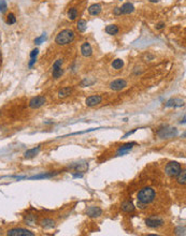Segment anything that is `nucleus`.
<instances>
[{
	"label": "nucleus",
	"instance_id": "obj_1",
	"mask_svg": "<svg viewBox=\"0 0 186 236\" xmlns=\"http://www.w3.org/2000/svg\"><path fill=\"white\" fill-rule=\"evenodd\" d=\"M156 198V192L153 188L151 187H145V188L141 189L137 194V198H138V207L139 208H145L146 205L151 204L153 201Z\"/></svg>",
	"mask_w": 186,
	"mask_h": 236
},
{
	"label": "nucleus",
	"instance_id": "obj_2",
	"mask_svg": "<svg viewBox=\"0 0 186 236\" xmlns=\"http://www.w3.org/2000/svg\"><path fill=\"white\" fill-rule=\"evenodd\" d=\"M75 38V33L73 30L71 29H63L62 31H59L57 33L55 38V43L57 45L60 46H65L70 44Z\"/></svg>",
	"mask_w": 186,
	"mask_h": 236
},
{
	"label": "nucleus",
	"instance_id": "obj_3",
	"mask_svg": "<svg viewBox=\"0 0 186 236\" xmlns=\"http://www.w3.org/2000/svg\"><path fill=\"white\" fill-rule=\"evenodd\" d=\"M181 171H182V167L176 161H171V162L167 163L166 167H165V172L169 177H176L180 174Z\"/></svg>",
	"mask_w": 186,
	"mask_h": 236
},
{
	"label": "nucleus",
	"instance_id": "obj_4",
	"mask_svg": "<svg viewBox=\"0 0 186 236\" xmlns=\"http://www.w3.org/2000/svg\"><path fill=\"white\" fill-rule=\"evenodd\" d=\"M157 134L160 139H170L178 134V130L172 127H164L157 131Z\"/></svg>",
	"mask_w": 186,
	"mask_h": 236
},
{
	"label": "nucleus",
	"instance_id": "obj_5",
	"mask_svg": "<svg viewBox=\"0 0 186 236\" xmlns=\"http://www.w3.org/2000/svg\"><path fill=\"white\" fill-rule=\"evenodd\" d=\"M7 234L10 236H34L35 233L24 228H14L9 230Z\"/></svg>",
	"mask_w": 186,
	"mask_h": 236
},
{
	"label": "nucleus",
	"instance_id": "obj_6",
	"mask_svg": "<svg viewBox=\"0 0 186 236\" xmlns=\"http://www.w3.org/2000/svg\"><path fill=\"white\" fill-rule=\"evenodd\" d=\"M165 221L164 219L159 218V217H149L147 219H145V224L150 228H153V229H157V228H160V226L164 225Z\"/></svg>",
	"mask_w": 186,
	"mask_h": 236
},
{
	"label": "nucleus",
	"instance_id": "obj_7",
	"mask_svg": "<svg viewBox=\"0 0 186 236\" xmlns=\"http://www.w3.org/2000/svg\"><path fill=\"white\" fill-rule=\"evenodd\" d=\"M46 102V98L44 96H37V97H34L31 100L29 101V107L30 109H39V107L43 106Z\"/></svg>",
	"mask_w": 186,
	"mask_h": 236
},
{
	"label": "nucleus",
	"instance_id": "obj_8",
	"mask_svg": "<svg viewBox=\"0 0 186 236\" xmlns=\"http://www.w3.org/2000/svg\"><path fill=\"white\" fill-rule=\"evenodd\" d=\"M126 87H127V81L124 78L114 79V81L110 83V89L114 90V91L123 90L124 88H126Z\"/></svg>",
	"mask_w": 186,
	"mask_h": 236
},
{
	"label": "nucleus",
	"instance_id": "obj_9",
	"mask_svg": "<svg viewBox=\"0 0 186 236\" xmlns=\"http://www.w3.org/2000/svg\"><path fill=\"white\" fill-rule=\"evenodd\" d=\"M101 102H102V97H101L100 95L89 96V97H87L85 100V104H86V106H88V107H94V106H96V105H99Z\"/></svg>",
	"mask_w": 186,
	"mask_h": 236
},
{
	"label": "nucleus",
	"instance_id": "obj_10",
	"mask_svg": "<svg viewBox=\"0 0 186 236\" xmlns=\"http://www.w3.org/2000/svg\"><path fill=\"white\" fill-rule=\"evenodd\" d=\"M86 215L91 218H98L102 215V209L98 206H88L86 208Z\"/></svg>",
	"mask_w": 186,
	"mask_h": 236
},
{
	"label": "nucleus",
	"instance_id": "obj_11",
	"mask_svg": "<svg viewBox=\"0 0 186 236\" xmlns=\"http://www.w3.org/2000/svg\"><path fill=\"white\" fill-rule=\"evenodd\" d=\"M136 145H137V143H135V142H131V143H126V144L122 145V146L119 148V150H117L116 156H124V155H126V154H128L129 151L133 149V147L136 146Z\"/></svg>",
	"mask_w": 186,
	"mask_h": 236
},
{
	"label": "nucleus",
	"instance_id": "obj_12",
	"mask_svg": "<svg viewBox=\"0 0 186 236\" xmlns=\"http://www.w3.org/2000/svg\"><path fill=\"white\" fill-rule=\"evenodd\" d=\"M81 54L84 57H91L93 55V48L88 42H84L81 46Z\"/></svg>",
	"mask_w": 186,
	"mask_h": 236
},
{
	"label": "nucleus",
	"instance_id": "obj_13",
	"mask_svg": "<svg viewBox=\"0 0 186 236\" xmlns=\"http://www.w3.org/2000/svg\"><path fill=\"white\" fill-rule=\"evenodd\" d=\"M166 105L167 107H181V106H184V100L182 99H170L166 102Z\"/></svg>",
	"mask_w": 186,
	"mask_h": 236
},
{
	"label": "nucleus",
	"instance_id": "obj_14",
	"mask_svg": "<svg viewBox=\"0 0 186 236\" xmlns=\"http://www.w3.org/2000/svg\"><path fill=\"white\" fill-rule=\"evenodd\" d=\"M101 11H102V7H101V4L99 3H94L91 4V6H89L88 8V13L93 16L99 15Z\"/></svg>",
	"mask_w": 186,
	"mask_h": 236
},
{
	"label": "nucleus",
	"instance_id": "obj_15",
	"mask_svg": "<svg viewBox=\"0 0 186 236\" xmlns=\"http://www.w3.org/2000/svg\"><path fill=\"white\" fill-rule=\"evenodd\" d=\"M40 225H41L43 229H53V228H55L56 222L53 220V219L44 218V219H42V220L40 221Z\"/></svg>",
	"mask_w": 186,
	"mask_h": 236
},
{
	"label": "nucleus",
	"instance_id": "obj_16",
	"mask_svg": "<svg viewBox=\"0 0 186 236\" xmlns=\"http://www.w3.org/2000/svg\"><path fill=\"white\" fill-rule=\"evenodd\" d=\"M40 149H41V145H39V146H37V147H34V148L26 151V153L24 154V157L26 159H31V158L36 157V156L38 155V153L40 151Z\"/></svg>",
	"mask_w": 186,
	"mask_h": 236
},
{
	"label": "nucleus",
	"instance_id": "obj_17",
	"mask_svg": "<svg viewBox=\"0 0 186 236\" xmlns=\"http://www.w3.org/2000/svg\"><path fill=\"white\" fill-rule=\"evenodd\" d=\"M135 11V7H133V3L130 2H126L123 6L121 7V12L122 14H130Z\"/></svg>",
	"mask_w": 186,
	"mask_h": 236
},
{
	"label": "nucleus",
	"instance_id": "obj_18",
	"mask_svg": "<svg viewBox=\"0 0 186 236\" xmlns=\"http://www.w3.org/2000/svg\"><path fill=\"white\" fill-rule=\"evenodd\" d=\"M72 87H69V86H67V87H63L62 89H59V91H58V97L62 98V99H63V98H67L69 97L70 95L72 93Z\"/></svg>",
	"mask_w": 186,
	"mask_h": 236
},
{
	"label": "nucleus",
	"instance_id": "obj_19",
	"mask_svg": "<svg viewBox=\"0 0 186 236\" xmlns=\"http://www.w3.org/2000/svg\"><path fill=\"white\" fill-rule=\"evenodd\" d=\"M122 210L125 212H133L135 210V205L131 201H125L122 204Z\"/></svg>",
	"mask_w": 186,
	"mask_h": 236
},
{
	"label": "nucleus",
	"instance_id": "obj_20",
	"mask_svg": "<svg viewBox=\"0 0 186 236\" xmlns=\"http://www.w3.org/2000/svg\"><path fill=\"white\" fill-rule=\"evenodd\" d=\"M119 31V28L117 25H109V26L105 27V32L110 36H115L117 34Z\"/></svg>",
	"mask_w": 186,
	"mask_h": 236
},
{
	"label": "nucleus",
	"instance_id": "obj_21",
	"mask_svg": "<svg viewBox=\"0 0 186 236\" xmlns=\"http://www.w3.org/2000/svg\"><path fill=\"white\" fill-rule=\"evenodd\" d=\"M60 172H50V173H45V174H39V175H36V176L31 177L30 179H41V178H51V177H54L56 176L57 174H59Z\"/></svg>",
	"mask_w": 186,
	"mask_h": 236
},
{
	"label": "nucleus",
	"instance_id": "obj_22",
	"mask_svg": "<svg viewBox=\"0 0 186 236\" xmlns=\"http://www.w3.org/2000/svg\"><path fill=\"white\" fill-rule=\"evenodd\" d=\"M68 18L70 20H75L79 16V12H77V8H70L68 10Z\"/></svg>",
	"mask_w": 186,
	"mask_h": 236
},
{
	"label": "nucleus",
	"instance_id": "obj_23",
	"mask_svg": "<svg viewBox=\"0 0 186 236\" xmlns=\"http://www.w3.org/2000/svg\"><path fill=\"white\" fill-rule=\"evenodd\" d=\"M176 183H178L179 185H182V186H184L185 183H186V173L185 171H181L180 174L176 176Z\"/></svg>",
	"mask_w": 186,
	"mask_h": 236
},
{
	"label": "nucleus",
	"instance_id": "obj_24",
	"mask_svg": "<svg viewBox=\"0 0 186 236\" xmlns=\"http://www.w3.org/2000/svg\"><path fill=\"white\" fill-rule=\"evenodd\" d=\"M77 29L80 32H84L87 29V22L85 20H79V22L77 23Z\"/></svg>",
	"mask_w": 186,
	"mask_h": 236
},
{
	"label": "nucleus",
	"instance_id": "obj_25",
	"mask_svg": "<svg viewBox=\"0 0 186 236\" xmlns=\"http://www.w3.org/2000/svg\"><path fill=\"white\" fill-rule=\"evenodd\" d=\"M124 67V60L121 59V58H117V59L113 60L112 62V68L115 70H121L122 68Z\"/></svg>",
	"mask_w": 186,
	"mask_h": 236
},
{
	"label": "nucleus",
	"instance_id": "obj_26",
	"mask_svg": "<svg viewBox=\"0 0 186 236\" xmlns=\"http://www.w3.org/2000/svg\"><path fill=\"white\" fill-rule=\"evenodd\" d=\"M25 222L26 224H28V225H34V224L36 223V217L31 214L27 215V216L25 217Z\"/></svg>",
	"mask_w": 186,
	"mask_h": 236
},
{
	"label": "nucleus",
	"instance_id": "obj_27",
	"mask_svg": "<svg viewBox=\"0 0 186 236\" xmlns=\"http://www.w3.org/2000/svg\"><path fill=\"white\" fill-rule=\"evenodd\" d=\"M6 23L8 25H14L16 23V17L13 13H9L7 15V18H6Z\"/></svg>",
	"mask_w": 186,
	"mask_h": 236
},
{
	"label": "nucleus",
	"instance_id": "obj_28",
	"mask_svg": "<svg viewBox=\"0 0 186 236\" xmlns=\"http://www.w3.org/2000/svg\"><path fill=\"white\" fill-rule=\"evenodd\" d=\"M63 64V59H62V58H59V59L56 60V61L53 64V71H56V70L62 69Z\"/></svg>",
	"mask_w": 186,
	"mask_h": 236
},
{
	"label": "nucleus",
	"instance_id": "obj_29",
	"mask_svg": "<svg viewBox=\"0 0 186 236\" xmlns=\"http://www.w3.org/2000/svg\"><path fill=\"white\" fill-rule=\"evenodd\" d=\"M63 69L62 68V69L59 70H56V71H52V76H53L55 79H58L59 78H62V76L63 75Z\"/></svg>",
	"mask_w": 186,
	"mask_h": 236
},
{
	"label": "nucleus",
	"instance_id": "obj_30",
	"mask_svg": "<svg viewBox=\"0 0 186 236\" xmlns=\"http://www.w3.org/2000/svg\"><path fill=\"white\" fill-rule=\"evenodd\" d=\"M8 10V4H7L6 0H0V12L6 13Z\"/></svg>",
	"mask_w": 186,
	"mask_h": 236
},
{
	"label": "nucleus",
	"instance_id": "obj_31",
	"mask_svg": "<svg viewBox=\"0 0 186 236\" xmlns=\"http://www.w3.org/2000/svg\"><path fill=\"white\" fill-rule=\"evenodd\" d=\"M45 38H46L45 33H43L42 36H40L39 38H37L36 40H35V43H36V44H41L42 42H43L44 40H45Z\"/></svg>",
	"mask_w": 186,
	"mask_h": 236
},
{
	"label": "nucleus",
	"instance_id": "obj_32",
	"mask_svg": "<svg viewBox=\"0 0 186 236\" xmlns=\"http://www.w3.org/2000/svg\"><path fill=\"white\" fill-rule=\"evenodd\" d=\"M94 83H95V81H89V79H84V81L81 83V85L84 87V86H91V85H93Z\"/></svg>",
	"mask_w": 186,
	"mask_h": 236
},
{
	"label": "nucleus",
	"instance_id": "obj_33",
	"mask_svg": "<svg viewBox=\"0 0 186 236\" xmlns=\"http://www.w3.org/2000/svg\"><path fill=\"white\" fill-rule=\"evenodd\" d=\"M38 54H39V50H38V48H34V50L30 52V58H37Z\"/></svg>",
	"mask_w": 186,
	"mask_h": 236
},
{
	"label": "nucleus",
	"instance_id": "obj_34",
	"mask_svg": "<svg viewBox=\"0 0 186 236\" xmlns=\"http://www.w3.org/2000/svg\"><path fill=\"white\" fill-rule=\"evenodd\" d=\"M165 27H166V24H165L164 22H159L158 24H156V29L157 30H161V29H164Z\"/></svg>",
	"mask_w": 186,
	"mask_h": 236
},
{
	"label": "nucleus",
	"instance_id": "obj_35",
	"mask_svg": "<svg viewBox=\"0 0 186 236\" xmlns=\"http://www.w3.org/2000/svg\"><path fill=\"white\" fill-rule=\"evenodd\" d=\"M37 62V58H30V61H29V64H28V67L31 69L32 67H34V65L36 64Z\"/></svg>",
	"mask_w": 186,
	"mask_h": 236
},
{
	"label": "nucleus",
	"instance_id": "obj_36",
	"mask_svg": "<svg viewBox=\"0 0 186 236\" xmlns=\"http://www.w3.org/2000/svg\"><path fill=\"white\" fill-rule=\"evenodd\" d=\"M113 13L115 14V15H122V12H121V8H119V7H116V8L113 10Z\"/></svg>",
	"mask_w": 186,
	"mask_h": 236
},
{
	"label": "nucleus",
	"instance_id": "obj_37",
	"mask_svg": "<svg viewBox=\"0 0 186 236\" xmlns=\"http://www.w3.org/2000/svg\"><path fill=\"white\" fill-rule=\"evenodd\" d=\"M73 177L74 178H77V177L81 178V177H83V173H75V174H73Z\"/></svg>",
	"mask_w": 186,
	"mask_h": 236
},
{
	"label": "nucleus",
	"instance_id": "obj_38",
	"mask_svg": "<svg viewBox=\"0 0 186 236\" xmlns=\"http://www.w3.org/2000/svg\"><path fill=\"white\" fill-rule=\"evenodd\" d=\"M150 2H153V3H156V2H158L159 0H149Z\"/></svg>",
	"mask_w": 186,
	"mask_h": 236
},
{
	"label": "nucleus",
	"instance_id": "obj_39",
	"mask_svg": "<svg viewBox=\"0 0 186 236\" xmlns=\"http://www.w3.org/2000/svg\"><path fill=\"white\" fill-rule=\"evenodd\" d=\"M0 58H1V52H0Z\"/></svg>",
	"mask_w": 186,
	"mask_h": 236
},
{
	"label": "nucleus",
	"instance_id": "obj_40",
	"mask_svg": "<svg viewBox=\"0 0 186 236\" xmlns=\"http://www.w3.org/2000/svg\"><path fill=\"white\" fill-rule=\"evenodd\" d=\"M0 116H1V112H0Z\"/></svg>",
	"mask_w": 186,
	"mask_h": 236
},
{
	"label": "nucleus",
	"instance_id": "obj_41",
	"mask_svg": "<svg viewBox=\"0 0 186 236\" xmlns=\"http://www.w3.org/2000/svg\"><path fill=\"white\" fill-rule=\"evenodd\" d=\"M0 66H1V64H0Z\"/></svg>",
	"mask_w": 186,
	"mask_h": 236
}]
</instances>
